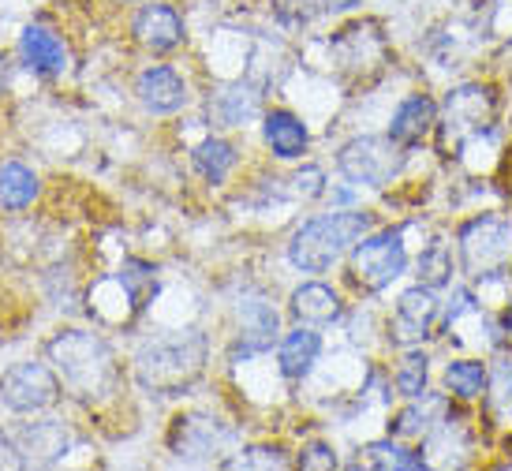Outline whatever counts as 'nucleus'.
Returning a JSON list of instances; mask_svg holds the SVG:
<instances>
[{
	"label": "nucleus",
	"mask_w": 512,
	"mask_h": 471,
	"mask_svg": "<svg viewBox=\"0 0 512 471\" xmlns=\"http://www.w3.org/2000/svg\"><path fill=\"white\" fill-rule=\"evenodd\" d=\"M202 371H206V337L195 329L146 341L135 356L139 386L161 393V397H176V393L191 389L202 378Z\"/></svg>",
	"instance_id": "1"
},
{
	"label": "nucleus",
	"mask_w": 512,
	"mask_h": 471,
	"mask_svg": "<svg viewBox=\"0 0 512 471\" xmlns=\"http://www.w3.org/2000/svg\"><path fill=\"white\" fill-rule=\"evenodd\" d=\"M370 232V214L363 210H333L299 225L288 240V258L303 273H326Z\"/></svg>",
	"instance_id": "2"
},
{
	"label": "nucleus",
	"mask_w": 512,
	"mask_h": 471,
	"mask_svg": "<svg viewBox=\"0 0 512 471\" xmlns=\"http://www.w3.org/2000/svg\"><path fill=\"white\" fill-rule=\"evenodd\" d=\"M49 356L60 367V374H64V382H68V389H72L75 397L94 400L113 393L116 359H113V348L101 341V337L79 333V329L60 333L57 341L49 344Z\"/></svg>",
	"instance_id": "3"
},
{
	"label": "nucleus",
	"mask_w": 512,
	"mask_h": 471,
	"mask_svg": "<svg viewBox=\"0 0 512 471\" xmlns=\"http://www.w3.org/2000/svg\"><path fill=\"white\" fill-rule=\"evenodd\" d=\"M460 266L468 277H501L512 266V221L498 214L471 217L460 229Z\"/></svg>",
	"instance_id": "4"
},
{
	"label": "nucleus",
	"mask_w": 512,
	"mask_h": 471,
	"mask_svg": "<svg viewBox=\"0 0 512 471\" xmlns=\"http://www.w3.org/2000/svg\"><path fill=\"white\" fill-rule=\"evenodd\" d=\"M404 165V146L389 135H359L341 146L337 169L359 187H389Z\"/></svg>",
	"instance_id": "5"
},
{
	"label": "nucleus",
	"mask_w": 512,
	"mask_h": 471,
	"mask_svg": "<svg viewBox=\"0 0 512 471\" xmlns=\"http://www.w3.org/2000/svg\"><path fill=\"white\" fill-rule=\"evenodd\" d=\"M408 270V243L404 229H385L374 236H363L352 251V273L367 292H382Z\"/></svg>",
	"instance_id": "6"
},
{
	"label": "nucleus",
	"mask_w": 512,
	"mask_h": 471,
	"mask_svg": "<svg viewBox=\"0 0 512 471\" xmlns=\"http://www.w3.org/2000/svg\"><path fill=\"white\" fill-rule=\"evenodd\" d=\"M72 434L57 419H42V423H15V427L0 430V449L15 460V464H53L68 453Z\"/></svg>",
	"instance_id": "7"
},
{
	"label": "nucleus",
	"mask_w": 512,
	"mask_h": 471,
	"mask_svg": "<svg viewBox=\"0 0 512 471\" xmlns=\"http://www.w3.org/2000/svg\"><path fill=\"white\" fill-rule=\"evenodd\" d=\"M60 397V382L45 363H15L12 371H4L0 378V400L4 408L27 415V412H45L53 408Z\"/></svg>",
	"instance_id": "8"
},
{
	"label": "nucleus",
	"mask_w": 512,
	"mask_h": 471,
	"mask_svg": "<svg viewBox=\"0 0 512 471\" xmlns=\"http://www.w3.org/2000/svg\"><path fill=\"white\" fill-rule=\"evenodd\" d=\"M490 116H494V94L486 86H456L449 90V101H445V120L441 124V135L445 143L460 146L468 135H479V131H490Z\"/></svg>",
	"instance_id": "9"
},
{
	"label": "nucleus",
	"mask_w": 512,
	"mask_h": 471,
	"mask_svg": "<svg viewBox=\"0 0 512 471\" xmlns=\"http://www.w3.org/2000/svg\"><path fill=\"white\" fill-rule=\"evenodd\" d=\"M236 442L232 427H225L221 419H210V415H180L176 427H172V453L184 460H217V453H225L228 445Z\"/></svg>",
	"instance_id": "10"
},
{
	"label": "nucleus",
	"mask_w": 512,
	"mask_h": 471,
	"mask_svg": "<svg viewBox=\"0 0 512 471\" xmlns=\"http://www.w3.org/2000/svg\"><path fill=\"white\" fill-rule=\"evenodd\" d=\"M441 318V303L434 296V288L415 285L408 288L397 300V311H393V322H389V337L397 344H419L427 341L434 326Z\"/></svg>",
	"instance_id": "11"
},
{
	"label": "nucleus",
	"mask_w": 512,
	"mask_h": 471,
	"mask_svg": "<svg viewBox=\"0 0 512 471\" xmlns=\"http://www.w3.org/2000/svg\"><path fill=\"white\" fill-rule=\"evenodd\" d=\"M333 64L341 72H367V68H382L385 60V38L378 23H356V27H344L333 38Z\"/></svg>",
	"instance_id": "12"
},
{
	"label": "nucleus",
	"mask_w": 512,
	"mask_h": 471,
	"mask_svg": "<svg viewBox=\"0 0 512 471\" xmlns=\"http://www.w3.org/2000/svg\"><path fill=\"white\" fill-rule=\"evenodd\" d=\"M277 337V311L266 296H243L240 300V341L232 348V359H251L266 352Z\"/></svg>",
	"instance_id": "13"
},
{
	"label": "nucleus",
	"mask_w": 512,
	"mask_h": 471,
	"mask_svg": "<svg viewBox=\"0 0 512 471\" xmlns=\"http://www.w3.org/2000/svg\"><path fill=\"white\" fill-rule=\"evenodd\" d=\"M135 94L143 101L150 113L165 116V113H180L187 105V83L184 75L169 68V64H154V68H146L139 75V86H135Z\"/></svg>",
	"instance_id": "14"
},
{
	"label": "nucleus",
	"mask_w": 512,
	"mask_h": 471,
	"mask_svg": "<svg viewBox=\"0 0 512 471\" xmlns=\"http://www.w3.org/2000/svg\"><path fill=\"white\" fill-rule=\"evenodd\" d=\"M438 128V105L430 94H408L397 105V113L389 120V139L400 143L404 150H412L427 139L430 131Z\"/></svg>",
	"instance_id": "15"
},
{
	"label": "nucleus",
	"mask_w": 512,
	"mask_h": 471,
	"mask_svg": "<svg viewBox=\"0 0 512 471\" xmlns=\"http://www.w3.org/2000/svg\"><path fill=\"white\" fill-rule=\"evenodd\" d=\"M19 60L38 75H60L68 68V45L57 30L27 27L19 34Z\"/></svg>",
	"instance_id": "16"
},
{
	"label": "nucleus",
	"mask_w": 512,
	"mask_h": 471,
	"mask_svg": "<svg viewBox=\"0 0 512 471\" xmlns=\"http://www.w3.org/2000/svg\"><path fill=\"white\" fill-rule=\"evenodd\" d=\"M135 38L150 53H169L184 42V19L172 4H146L135 19Z\"/></svg>",
	"instance_id": "17"
},
{
	"label": "nucleus",
	"mask_w": 512,
	"mask_h": 471,
	"mask_svg": "<svg viewBox=\"0 0 512 471\" xmlns=\"http://www.w3.org/2000/svg\"><path fill=\"white\" fill-rule=\"evenodd\" d=\"M262 135H266V146L273 150V157H281V161H296L311 146L307 124L296 113H288V109H270L266 120H262Z\"/></svg>",
	"instance_id": "18"
},
{
	"label": "nucleus",
	"mask_w": 512,
	"mask_h": 471,
	"mask_svg": "<svg viewBox=\"0 0 512 471\" xmlns=\"http://www.w3.org/2000/svg\"><path fill=\"white\" fill-rule=\"evenodd\" d=\"M449 412V400L441 393H423V397H412L408 408H400L393 419H389V434L393 438H423V434H434L441 427V419Z\"/></svg>",
	"instance_id": "19"
},
{
	"label": "nucleus",
	"mask_w": 512,
	"mask_h": 471,
	"mask_svg": "<svg viewBox=\"0 0 512 471\" xmlns=\"http://www.w3.org/2000/svg\"><path fill=\"white\" fill-rule=\"evenodd\" d=\"M292 314H296L303 326H329V322H341L344 303L322 281H307L292 292Z\"/></svg>",
	"instance_id": "20"
},
{
	"label": "nucleus",
	"mask_w": 512,
	"mask_h": 471,
	"mask_svg": "<svg viewBox=\"0 0 512 471\" xmlns=\"http://www.w3.org/2000/svg\"><path fill=\"white\" fill-rule=\"evenodd\" d=\"M318 356H322V337L311 326H299L281 341L277 363H281V374H285L288 382H299V378H307L314 371Z\"/></svg>",
	"instance_id": "21"
},
{
	"label": "nucleus",
	"mask_w": 512,
	"mask_h": 471,
	"mask_svg": "<svg viewBox=\"0 0 512 471\" xmlns=\"http://www.w3.org/2000/svg\"><path fill=\"white\" fill-rule=\"evenodd\" d=\"M486 386H490V371L483 359H453L445 367V389L464 404L486 397Z\"/></svg>",
	"instance_id": "22"
},
{
	"label": "nucleus",
	"mask_w": 512,
	"mask_h": 471,
	"mask_svg": "<svg viewBox=\"0 0 512 471\" xmlns=\"http://www.w3.org/2000/svg\"><path fill=\"white\" fill-rule=\"evenodd\" d=\"M359 464H367V468H378V471H419L427 468V457L423 453H415V449H408V445H400V438H382V442H370L367 449H363V457H359Z\"/></svg>",
	"instance_id": "23"
},
{
	"label": "nucleus",
	"mask_w": 512,
	"mask_h": 471,
	"mask_svg": "<svg viewBox=\"0 0 512 471\" xmlns=\"http://www.w3.org/2000/svg\"><path fill=\"white\" fill-rule=\"evenodd\" d=\"M34 199H38V176L19 161H4L0 165V210H27Z\"/></svg>",
	"instance_id": "24"
},
{
	"label": "nucleus",
	"mask_w": 512,
	"mask_h": 471,
	"mask_svg": "<svg viewBox=\"0 0 512 471\" xmlns=\"http://www.w3.org/2000/svg\"><path fill=\"white\" fill-rule=\"evenodd\" d=\"M210 113H214L225 128H243V124L258 113V94L243 83L225 86V90H217V98H210Z\"/></svg>",
	"instance_id": "25"
},
{
	"label": "nucleus",
	"mask_w": 512,
	"mask_h": 471,
	"mask_svg": "<svg viewBox=\"0 0 512 471\" xmlns=\"http://www.w3.org/2000/svg\"><path fill=\"white\" fill-rule=\"evenodd\" d=\"M191 161H195V169H199L210 184H225L228 172L236 169V146L225 143V139H206V143L195 146Z\"/></svg>",
	"instance_id": "26"
},
{
	"label": "nucleus",
	"mask_w": 512,
	"mask_h": 471,
	"mask_svg": "<svg viewBox=\"0 0 512 471\" xmlns=\"http://www.w3.org/2000/svg\"><path fill=\"white\" fill-rule=\"evenodd\" d=\"M430 382V356L423 348H408L404 359H400L397 374H393V386H397L400 397H423Z\"/></svg>",
	"instance_id": "27"
},
{
	"label": "nucleus",
	"mask_w": 512,
	"mask_h": 471,
	"mask_svg": "<svg viewBox=\"0 0 512 471\" xmlns=\"http://www.w3.org/2000/svg\"><path fill=\"white\" fill-rule=\"evenodd\" d=\"M453 281V251L441 240L427 243L423 255H419V285L427 288H441Z\"/></svg>",
	"instance_id": "28"
},
{
	"label": "nucleus",
	"mask_w": 512,
	"mask_h": 471,
	"mask_svg": "<svg viewBox=\"0 0 512 471\" xmlns=\"http://www.w3.org/2000/svg\"><path fill=\"white\" fill-rule=\"evenodd\" d=\"M225 468H288V457L277 445H251L240 457L225 460Z\"/></svg>",
	"instance_id": "29"
},
{
	"label": "nucleus",
	"mask_w": 512,
	"mask_h": 471,
	"mask_svg": "<svg viewBox=\"0 0 512 471\" xmlns=\"http://www.w3.org/2000/svg\"><path fill=\"white\" fill-rule=\"evenodd\" d=\"M318 4L322 0H277L273 12L285 27H307L314 15H318Z\"/></svg>",
	"instance_id": "30"
},
{
	"label": "nucleus",
	"mask_w": 512,
	"mask_h": 471,
	"mask_svg": "<svg viewBox=\"0 0 512 471\" xmlns=\"http://www.w3.org/2000/svg\"><path fill=\"white\" fill-rule=\"evenodd\" d=\"M490 371V367H486ZM486 393L494 400H509L512 404V356H498L494 359V371H490V386Z\"/></svg>",
	"instance_id": "31"
},
{
	"label": "nucleus",
	"mask_w": 512,
	"mask_h": 471,
	"mask_svg": "<svg viewBox=\"0 0 512 471\" xmlns=\"http://www.w3.org/2000/svg\"><path fill=\"white\" fill-rule=\"evenodd\" d=\"M299 468H322V471H333V468H337V453H333V445H326V442L303 445V453H299Z\"/></svg>",
	"instance_id": "32"
},
{
	"label": "nucleus",
	"mask_w": 512,
	"mask_h": 471,
	"mask_svg": "<svg viewBox=\"0 0 512 471\" xmlns=\"http://www.w3.org/2000/svg\"><path fill=\"white\" fill-rule=\"evenodd\" d=\"M292 184H296V195H303V199H318V195L326 191V176H322V169L307 165V169H299L296 176H292Z\"/></svg>",
	"instance_id": "33"
},
{
	"label": "nucleus",
	"mask_w": 512,
	"mask_h": 471,
	"mask_svg": "<svg viewBox=\"0 0 512 471\" xmlns=\"http://www.w3.org/2000/svg\"><path fill=\"white\" fill-rule=\"evenodd\" d=\"M356 4H363V0H322L326 12H352Z\"/></svg>",
	"instance_id": "34"
},
{
	"label": "nucleus",
	"mask_w": 512,
	"mask_h": 471,
	"mask_svg": "<svg viewBox=\"0 0 512 471\" xmlns=\"http://www.w3.org/2000/svg\"><path fill=\"white\" fill-rule=\"evenodd\" d=\"M505 329L512 333V303H509V314H505Z\"/></svg>",
	"instance_id": "35"
},
{
	"label": "nucleus",
	"mask_w": 512,
	"mask_h": 471,
	"mask_svg": "<svg viewBox=\"0 0 512 471\" xmlns=\"http://www.w3.org/2000/svg\"><path fill=\"white\" fill-rule=\"evenodd\" d=\"M0 90H4V64H0Z\"/></svg>",
	"instance_id": "36"
},
{
	"label": "nucleus",
	"mask_w": 512,
	"mask_h": 471,
	"mask_svg": "<svg viewBox=\"0 0 512 471\" xmlns=\"http://www.w3.org/2000/svg\"><path fill=\"white\" fill-rule=\"evenodd\" d=\"M509 415H512V404H509Z\"/></svg>",
	"instance_id": "37"
}]
</instances>
